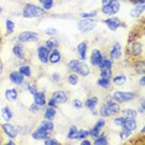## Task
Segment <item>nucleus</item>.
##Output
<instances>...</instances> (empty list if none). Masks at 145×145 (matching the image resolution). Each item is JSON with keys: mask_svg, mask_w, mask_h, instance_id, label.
<instances>
[{"mask_svg": "<svg viewBox=\"0 0 145 145\" xmlns=\"http://www.w3.org/2000/svg\"><path fill=\"white\" fill-rule=\"evenodd\" d=\"M143 36L144 34L138 36V31L135 36L130 35L129 40H128V45H127V55L130 61L135 60V58H143V56H144Z\"/></svg>", "mask_w": 145, "mask_h": 145, "instance_id": "1", "label": "nucleus"}, {"mask_svg": "<svg viewBox=\"0 0 145 145\" xmlns=\"http://www.w3.org/2000/svg\"><path fill=\"white\" fill-rule=\"evenodd\" d=\"M46 11L40 5H36L34 3H26L21 9V16L24 19H36V18H44Z\"/></svg>", "mask_w": 145, "mask_h": 145, "instance_id": "2", "label": "nucleus"}, {"mask_svg": "<svg viewBox=\"0 0 145 145\" xmlns=\"http://www.w3.org/2000/svg\"><path fill=\"white\" fill-rule=\"evenodd\" d=\"M109 98L112 101L117 102L118 104H125V103H130V102L137 99L138 93L133 91H117L115 89L112 92Z\"/></svg>", "mask_w": 145, "mask_h": 145, "instance_id": "3", "label": "nucleus"}, {"mask_svg": "<svg viewBox=\"0 0 145 145\" xmlns=\"http://www.w3.org/2000/svg\"><path fill=\"white\" fill-rule=\"evenodd\" d=\"M15 41L20 42V44H36V42L40 41V34L36 31H31V30H25L19 32L16 36Z\"/></svg>", "mask_w": 145, "mask_h": 145, "instance_id": "4", "label": "nucleus"}, {"mask_svg": "<svg viewBox=\"0 0 145 145\" xmlns=\"http://www.w3.org/2000/svg\"><path fill=\"white\" fill-rule=\"evenodd\" d=\"M98 20L95 19H80V21L77 22V30L81 34H89L97 27Z\"/></svg>", "mask_w": 145, "mask_h": 145, "instance_id": "5", "label": "nucleus"}, {"mask_svg": "<svg viewBox=\"0 0 145 145\" xmlns=\"http://www.w3.org/2000/svg\"><path fill=\"white\" fill-rule=\"evenodd\" d=\"M121 10V3L119 0H112L108 4H103L101 8V12L104 16H112L117 15Z\"/></svg>", "mask_w": 145, "mask_h": 145, "instance_id": "6", "label": "nucleus"}, {"mask_svg": "<svg viewBox=\"0 0 145 145\" xmlns=\"http://www.w3.org/2000/svg\"><path fill=\"white\" fill-rule=\"evenodd\" d=\"M103 24L107 26V29H108L109 31H117L118 29L125 27V26H127L123 21L120 20V18H117L115 15H112V16H109V18L104 19V20H103Z\"/></svg>", "mask_w": 145, "mask_h": 145, "instance_id": "7", "label": "nucleus"}, {"mask_svg": "<svg viewBox=\"0 0 145 145\" xmlns=\"http://www.w3.org/2000/svg\"><path fill=\"white\" fill-rule=\"evenodd\" d=\"M108 57H109L112 61L121 60V57H123V46H121L120 42H118V41L113 42V45H112L110 48H109Z\"/></svg>", "mask_w": 145, "mask_h": 145, "instance_id": "8", "label": "nucleus"}, {"mask_svg": "<svg viewBox=\"0 0 145 145\" xmlns=\"http://www.w3.org/2000/svg\"><path fill=\"white\" fill-rule=\"evenodd\" d=\"M104 57H105V56H104L103 51H102L101 48H93V50L91 51L89 57H88V58H89V65L92 66V67L98 68Z\"/></svg>", "mask_w": 145, "mask_h": 145, "instance_id": "9", "label": "nucleus"}, {"mask_svg": "<svg viewBox=\"0 0 145 145\" xmlns=\"http://www.w3.org/2000/svg\"><path fill=\"white\" fill-rule=\"evenodd\" d=\"M1 130L8 138L10 139H16L19 137V130H18V127L15 124H12L11 121H4L1 124Z\"/></svg>", "mask_w": 145, "mask_h": 145, "instance_id": "10", "label": "nucleus"}, {"mask_svg": "<svg viewBox=\"0 0 145 145\" xmlns=\"http://www.w3.org/2000/svg\"><path fill=\"white\" fill-rule=\"evenodd\" d=\"M98 104H99V98L97 97V95H89V97H87L83 102V107H86L88 110L91 112L92 115H97L98 114Z\"/></svg>", "mask_w": 145, "mask_h": 145, "instance_id": "11", "label": "nucleus"}, {"mask_svg": "<svg viewBox=\"0 0 145 145\" xmlns=\"http://www.w3.org/2000/svg\"><path fill=\"white\" fill-rule=\"evenodd\" d=\"M48 54H50V50H48L44 44L39 45L37 47H36V57H37V61L40 62L42 66L48 65Z\"/></svg>", "mask_w": 145, "mask_h": 145, "instance_id": "12", "label": "nucleus"}, {"mask_svg": "<svg viewBox=\"0 0 145 145\" xmlns=\"http://www.w3.org/2000/svg\"><path fill=\"white\" fill-rule=\"evenodd\" d=\"M11 54L16 60H19V61L26 60V48H25L24 44H20V42L16 41L15 44L11 46Z\"/></svg>", "mask_w": 145, "mask_h": 145, "instance_id": "13", "label": "nucleus"}, {"mask_svg": "<svg viewBox=\"0 0 145 145\" xmlns=\"http://www.w3.org/2000/svg\"><path fill=\"white\" fill-rule=\"evenodd\" d=\"M51 97L54 98V99L57 102V104H66L68 102V99H70V94L67 93L65 89H56L52 92Z\"/></svg>", "mask_w": 145, "mask_h": 145, "instance_id": "14", "label": "nucleus"}, {"mask_svg": "<svg viewBox=\"0 0 145 145\" xmlns=\"http://www.w3.org/2000/svg\"><path fill=\"white\" fill-rule=\"evenodd\" d=\"M25 80L26 78L19 72V70H12L10 73H9V81H10L11 84L16 86V87H20V86L24 83Z\"/></svg>", "mask_w": 145, "mask_h": 145, "instance_id": "15", "label": "nucleus"}, {"mask_svg": "<svg viewBox=\"0 0 145 145\" xmlns=\"http://www.w3.org/2000/svg\"><path fill=\"white\" fill-rule=\"evenodd\" d=\"M19 95H20V92L16 87H11V88H6L4 91V97L5 99L10 103H16L19 101Z\"/></svg>", "mask_w": 145, "mask_h": 145, "instance_id": "16", "label": "nucleus"}, {"mask_svg": "<svg viewBox=\"0 0 145 145\" xmlns=\"http://www.w3.org/2000/svg\"><path fill=\"white\" fill-rule=\"evenodd\" d=\"M76 52H77L78 60L86 61L87 60V52H88V42L87 41H81L76 46Z\"/></svg>", "mask_w": 145, "mask_h": 145, "instance_id": "17", "label": "nucleus"}, {"mask_svg": "<svg viewBox=\"0 0 145 145\" xmlns=\"http://www.w3.org/2000/svg\"><path fill=\"white\" fill-rule=\"evenodd\" d=\"M138 127H139V123H138V118H124V123L121 129H125L128 131H134L138 130Z\"/></svg>", "mask_w": 145, "mask_h": 145, "instance_id": "18", "label": "nucleus"}, {"mask_svg": "<svg viewBox=\"0 0 145 145\" xmlns=\"http://www.w3.org/2000/svg\"><path fill=\"white\" fill-rule=\"evenodd\" d=\"M62 62V54L58 48H55V50H51L50 54H48V65H60Z\"/></svg>", "mask_w": 145, "mask_h": 145, "instance_id": "19", "label": "nucleus"}, {"mask_svg": "<svg viewBox=\"0 0 145 145\" xmlns=\"http://www.w3.org/2000/svg\"><path fill=\"white\" fill-rule=\"evenodd\" d=\"M32 102L36 103L39 107H41V108L45 107L46 102H47V98H46V92L39 89L35 94H32Z\"/></svg>", "mask_w": 145, "mask_h": 145, "instance_id": "20", "label": "nucleus"}, {"mask_svg": "<svg viewBox=\"0 0 145 145\" xmlns=\"http://www.w3.org/2000/svg\"><path fill=\"white\" fill-rule=\"evenodd\" d=\"M130 62H131V67H133V70L137 74L141 76L145 73V63H144L143 58H135V60Z\"/></svg>", "mask_w": 145, "mask_h": 145, "instance_id": "21", "label": "nucleus"}, {"mask_svg": "<svg viewBox=\"0 0 145 145\" xmlns=\"http://www.w3.org/2000/svg\"><path fill=\"white\" fill-rule=\"evenodd\" d=\"M42 117H44V119H46V120H52L54 121L56 119V117H57V108L50 107V105H45Z\"/></svg>", "mask_w": 145, "mask_h": 145, "instance_id": "22", "label": "nucleus"}, {"mask_svg": "<svg viewBox=\"0 0 145 145\" xmlns=\"http://www.w3.org/2000/svg\"><path fill=\"white\" fill-rule=\"evenodd\" d=\"M50 133L48 131H46V130H44V129H41L40 127L37 128V129H35V130H32L31 131V138L34 140H45L46 138H48L50 137Z\"/></svg>", "mask_w": 145, "mask_h": 145, "instance_id": "23", "label": "nucleus"}, {"mask_svg": "<svg viewBox=\"0 0 145 145\" xmlns=\"http://www.w3.org/2000/svg\"><path fill=\"white\" fill-rule=\"evenodd\" d=\"M92 73V67L91 65H88L86 61H82L81 62V66H80V70H78L77 74L80 76V77H83V78H87L89 77Z\"/></svg>", "mask_w": 145, "mask_h": 145, "instance_id": "24", "label": "nucleus"}, {"mask_svg": "<svg viewBox=\"0 0 145 145\" xmlns=\"http://www.w3.org/2000/svg\"><path fill=\"white\" fill-rule=\"evenodd\" d=\"M0 117L4 121H11L14 119V112L9 105H5L0 109Z\"/></svg>", "mask_w": 145, "mask_h": 145, "instance_id": "25", "label": "nucleus"}, {"mask_svg": "<svg viewBox=\"0 0 145 145\" xmlns=\"http://www.w3.org/2000/svg\"><path fill=\"white\" fill-rule=\"evenodd\" d=\"M110 81H112V84H113V86L121 87V86H124L125 83H127L128 77H127V74H124V73H118V74H113V76H112Z\"/></svg>", "mask_w": 145, "mask_h": 145, "instance_id": "26", "label": "nucleus"}, {"mask_svg": "<svg viewBox=\"0 0 145 145\" xmlns=\"http://www.w3.org/2000/svg\"><path fill=\"white\" fill-rule=\"evenodd\" d=\"M144 12H145V4L144 5H133L129 15H130V18H133V19H140L141 16L144 15Z\"/></svg>", "mask_w": 145, "mask_h": 145, "instance_id": "27", "label": "nucleus"}, {"mask_svg": "<svg viewBox=\"0 0 145 145\" xmlns=\"http://www.w3.org/2000/svg\"><path fill=\"white\" fill-rule=\"evenodd\" d=\"M104 103L107 104V107H108V109H109V112H110L112 117H114V115H117V114H119V113H120L121 107H120V104H118V103H117V102L112 101L110 98H109V99L105 101Z\"/></svg>", "mask_w": 145, "mask_h": 145, "instance_id": "28", "label": "nucleus"}, {"mask_svg": "<svg viewBox=\"0 0 145 145\" xmlns=\"http://www.w3.org/2000/svg\"><path fill=\"white\" fill-rule=\"evenodd\" d=\"M19 72L24 76L26 80L32 77V67L29 63H26V62H24V63H21L19 66Z\"/></svg>", "mask_w": 145, "mask_h": 145, "instance_id": "29", "label": "nucleus"}, {"mask_svg": "<svg viewBox=\"0 0 145 145\" xmlns=\"http://www.w3.org/2000/svg\"><path fill=\"white\" fill-rule=\"evenodd\" d=\"M81 60H78V58H72L66 63V68H67L70 72H74V73H77L78 70H80V66H81Z\"/></svg>", "mask_w": 145, "mask_h": 145, "instance_id": "30", "label": "nucleus"}, {"mask_svg": "<svg viewBox=\"0 0 145 145\" xmlns=\"http://www.w3.org/2000/svg\"><path fill=\"white\" fill-rule=\"evenodd\" d=\"M80 78L81 77L77 73L70 72V73L66 76V82H67L70 86H72V87H74V86H78V83H80Z\"/></svg>", "mask_w": 145, "mask_h": 145, "instance_id": "31", "label": "nucleus"}, {"mask_svg": "<svg viewBox=\"0 0 145 145\" xmlns=\"http://www.w3.org/2000/svg\"><path fill=\"white\" fill-rule=\"evenodd\" d=\"M44 45L51 51V50H55V48H58V46H60V41H58L55 36H51V37H48L47 40L44 42Z\"/></svg>", "mask_w": 145, "mask_h": 145, "instance_id": "32", "label": "nucleus"}, {"mask_svg": "<svg viewBox=\"0 0 145 145\" xmlns=\"http://www.w3.org/2000/svg\"><path fill=\"white\" fill-rule=\"evenodd\" d=\"M97 86L99 88H102V89H109V88L112 87V81L110 78H104V77H99L97 80Z\"/></svg>", "mask_w": 145, "mask_h": 145, "instance_id": "33", "label": "nucleus"}, {"mask_svg": "<svg viewBox=\"0 0 145 145\" xmlns=\"http://www.w3.org/2000/svg\"><path fill=\"white\" fill-rule=\"evenodd\" d=\"M120 115H123L124 118H138V110L133 109V108H124V109H120Z\"/></svg>", "mask_w": 145, "mask_h": 145, "instance_id": "34", "label": "nucleus"}, {"mask_svg": "<svg viewBox=\"0 0 145 145\" xmlns=\"http://www.w3.org/2000/svg\"><path fill=\"white\" fill-rule=\"evenodd\" d=\"M39 127L41 128V129H44V130H46V131H48V133H52V131L55 130V128H56V125L54 124V121L52 120H46V119H44L40 123V125Z\"/></svg>", "mask_w": 145, "mask_h": 145, "instance_id": "35", "label": "nucleus"}, {"mask_svg": "<svg viewBox=\"0 0 145 145\" xmlns=\"http://www.w3.org/2000/svg\"><path fill=\"white\" fill-rule=\"evenodd\" d=\"M92 144L93 145H107V144H109V139H108L107 134L101 133L97 138H95V139H93Z\"/></svg>", "mask_w": 145, "mask_h": 145, "instance_id": "36", "label": "nucleus"}, {"mask_svg": "<svg viewBox=\"0 0 145 145\" xmlns=\"http://www.w3.org/2000/svg\"><path fill=\"white\" fill-rule=\"evenodd\" d=\"M16 29V24L11 19H6L5 20V32L6 35H12Z\"/></svg>", "mask_w": 145, "mask_h": 145, "instance_id": "37", "label": "nucleus"}, {"mask_svg": "<svg viewBox=\"0 0 145 145\" xmlns=\"http://www.w3.org/2000/svg\"><path fill=\"white\" fill-rule=\"evenodd\" d=\"M77 133H78V128L77 125L72 124L68 127V130H67V139L68 140H76L77 138Z\"/></svg>", "mask_w": 145, "mask_h": 145, "instance_id": "38", "label": "nucleus"}, {"mask_svg": "<svg viewBox=\"0 0 145 145\" xmlns=\"http://www.w3.org/2000/svg\"><path fill=\"white\" fill-rule=\"evenodd\" d=\"M62 80H63V76H62V73L60 71H54L50 74V81L52 82V83H55V84L61 83Z\"/></svg>", "mask_w": 145, "mask_h": 145, "instance_id": "39", "label": "nucleus"}, {"mask_svg": "<svg viewBox=\"0 0 145 145\" xmlns=\"http://www.w3.org/2000/svg\"><path fill=\"white\" fill-rule=\"evenodd\" d=\"M98 16V10L94 9V10L91 11H83L80 14V19H95Z\"/></svg>", "mask_w": 145, "mask_h": 145, "instance_id": "40", "label": "nucleus"}, {"mask_svg": "<svg viewBox=\"0 0 145 145\" xmlns=\"http://www.w3.org/2000/svg\"><path fill=\"white\" fill-rule=\"evenodd\" d=\"M112 123H113V125H114L115 128H119V129H121V127H123V123H124V117H123V115H119V114L114 115Z\"/></svg>", "mask_w": 145, "mask_h": 145, "instance_id": "41", "label": "nucleus"}, {"mask_svg": "<svg viewBox=\"0 0 145 145\" xmlns=\"http://www.w3.org/2000/svg\"><path fill=\"white\" fill-rule=\"evenodd\" d=\"M131 135H133L131 131H128V130H125V129H121L119 133H118V138L120 139V141H128L131 138Z\"/></svg>", "mask_w": 145, "mask_h": 145, "instance_id": "42", "label": "nucleus"}, {"mask_svg": "<svg viewBox=\"0 0 145 145\" xmlns=\"http://www.w3.org/2000/svg\"><path fill=\"white\" fill-rule=\"evenodd\" d=\"M113 62L109 57H104L103 61H102V63L99 65V67L98 68H107V70H113Z\"/></svg>", "mask_w": 145, "mask_h": 145, "instance_id": "43", "label": "nucleus"}, {"mask_svg": "<svg viewBox=\"0 0 145 145\" xmlns=\"http://www.w3.org/2000/svg\"><path fill=\"white\" fill-rule=\"evenodd\" d=\"M44 10L47 12V11H51L52 9L55 8V0H46L45 3H42V4L40 5Z\"/></svg>", "mask_w": 145, "mask_h": 145, "instance_id": "44", "label": "nucleus"}, {"mask_svg": "<svg viewBox=\"0 0 145 145\" xmlns=\"http://www.w3.org/2000/svg\"><path fill=\"white\" fill-rule=\"evenodd\" d=\"M101 133H102L101 129H98L97 127H93V128H91V129H88V138L95 139V138H97Z\"/></svg>", "mask_w": 145, "mask_h": 145, "instance_id": "45", "label": "nucleus"}, {"mask_svg": "<svg viewBox=\"0 0 145 145\" xmlns=\"http://www.w3.org/2000/svg\"><path fill=\"white\" fill-rule=\"evenodd\" d=\"M98 70H99V77L112 78L113 76V70H107V68H98Z\"/></svg>", "mask_w": 145, "mask_h": 145, "instance_id": "46", "label": "nucleus"}, {"mask_svg": "<svg viewBox=\"0 0 145 145\" xmlns=\"http://www.w3.org/2000/svg\"><path fill=\"white\" fill-rule=\"evenodd\" d=\"M71 105H72V108H73V109L80 110V109L83 108V102H82L81 99H78V98H74V99H72Z\"/></svg>", "mask_w": 145, "mask_h": 145, "instance_id": "47", "label": "nucleus"}, {"mask_svg": "<svg viewBox=\"0 0 145 145\" xmlns=\"http://www.w3.org/2000/svg\"><path fill=\"white\" fill-rule=\"evenodd\" d=\"M42 141H44L45 145H57V144H60V140L55 137H51V135L48 138H46L45 140H42Z\"/></svg>", "mask_w": 145, "mask_h": 145, "instance_id": "48", "label": "nucleus"}, {"mask_svg": "<svg viewBox=\"0 0 145 145\" xmlns=\"http://www.w3.org/2000/svg\"><path fill=\"white\" fill-rule=\"evenodd\" d=\"M29 92V93H30L31 95L32 94H35L36 92L39 91V84L36 83V82H30V83H29V87H27V89H26Z\"/></svg>", "mask_w": 145, "mask_h": 145, "instance_id": "49", "label": "nucleus"}, {"mask_svg": "<svg viewBox=\"0 0 145 145\" xmlns=\"http://www.w3.org/2000/svg\"><path fill=\"white\" fill-rule=\"evenodd\" d=\"M57 29L56 27H52V26H50V27H46L44 30V34L46 36H48V37H51V36H56L57 35Z\"/></svg>", "mask_w": 145, "mask_h": 145, "instance_id": "50", "label": "nucleus"}, {"mask_svg": "<svg viewBox=\"0 0 145 145\" xmlns=\"http://www.w3.org/2000/svg\"><path fill=\"white\" fill-rule=\"evenodd\" d=\"M29 112H30V113H32V114H39V113L41 112V107H39L37 104L32 102V103L29 105Z\"/></svg>", "mask_w": 145, "mask_h": 145, "instance_id": "51", "label": "nucleus"}, {"mask_svg": "<svg viewBox=\"0 0 145 145\" xmlns=\"http://www.w3.org/2000/svg\"><path fill=\"white\" fill-rule=\"evenodd\" d=\"M84 138H88V129H78L76 140H82V139H84Z\"/></svg>", "mask_w": 145, "mask_h": 145, "instance_id": "52", "label": "nucleus"}, {"mask_svg": "<svg viewBox=\"0 0 145 145\" xmlns=\"http://www.w3.org/2000/svg\"><path fill=\"white\" fill-rule=\"evenodd\" d=\"M105 125H107V123H105V119L104 118H99V119H97V121H95V124H94V127H97L98 129H101V130H103L104 128H105Z\"/></svg>", "mask_w": 145, "mask_h": 145, "instance_id": "53", "label": "nucleus"}, {"mask_svg": "<svg viewBox=\"0 0 145 145\" xmlns=\"http://www.w3.org/2000/svg\"><path fill=\"white\" fill-rule=\"evenodd\" d=\"M138 113L139 114H141V115H144V113H145V104H144V98L141 97L140 98V104H139V108H138Z\"/></svg>", "mask_w": 145, "mask_h": 145, "instance_id": "54", "label": "nucleus"}, {"mask_svg": "<svg viewBox=\"0 0 145 145\" xmlns=\"http://www.w3.org/2000/svg\"><path fill=\"white\" fill-rule=\"evenodd\" d=\"M46 105H50V107H54V108H57V107H58L57 102H56L52 97H50V98L47 99V102H46Z\"/></svg>", "mask_w": 145, "mask_h": 145, "instance_id": "55", "label": "nucleus"}, {"mask_svg": "<svg viewBox=\"0 0 145 145\" xmlns=\"http://www.w3.org/2000/svg\"><path fill=\"white\" fill-rule=\"evenodd\" d=\"M80 144L81 145H92V140H89L88 138H84V139L80 140Z\"/></svg>", "mask_w": 145, "mask_h": 145, "instance_id": "56", "label": "nucleus"}, {"mask_svg": "<svg viewBox=\"0 0 145 145\" xmlns=\"http://www.w3.org/2000/svg\"><path fill=\"white\" fill-rule=\"evenodd\" d=\"M144 81H145V77H144V74H141V76H140V78H139L140 88H144Z\"/></svg>", "mask_w": 145, "mask_h": 145, "instance_id": "57", "label": "nucleus"}, {"mask_svg": "<svg viewBox=\"0 0 145 145\" xmlns=\"http://www.w3.org/2000/svg\"><path fill=\"white\" fill-rule=\"evenodd\" d=\"M6 144H8V145H14V144H16V141L14 139H10V138H8V140H6Z\"/></svg>", "mask_w": 145, "mask_h": 145, "instance_id": "58", "label": "nucleus"}, {"mask_svg": "<svg viewBox=\"0 0 145 145\" xmlns=\"http://www.w3.org/2000/svg\"><path fill=\"white\" fill-rule=\"evenodd\" d=\"M3 72H4V63H3V61L0 60V76L3 74Z\"/></svg>", "mask_w": 145, "mask_h": 145, "instance_id": "59", "label": "nucleus"}, {"mask_svg": "<svg viewBox=\"0 0 145 145\" xmlns=\"http://www.w3.org/2000/svg\"><path fill=\"white\" fill-rule=\"evenodd\" d=\"M101 1H102V5H103V4H108V3H110L112 0H101Z\"/></svg>", "mask_w": 145, "mask_h": 145, "instance_id": "60", "label": "nucleus"}, {"mask_svg": "<svg viewBox=\"0 0 145 145\" xmlns=\"http://www.w3.org/2000/svg\"><path fill=\"white\" fill-rule=\"evenodd\" d=\"M37 1H39V4H40V5H41V4H42V3H45V1H46V0H37Z\"/></svg>", "mask_w": 145, "mask_h": 145, "instance_id": "61", "label": "nucleus"}, {"mask_svg": "<svg viewBox=\"0 0 145 145\" xmlns=\"http://www.w3.org/2000/svg\"><path fill=\"white\" fill-rule=\"evenodd\" d=\"M1 14H3V6L0 5V15H1Z\"/></svg>", "mask_w": 145, "mask_h": 145, "instance_id": "62", "label": "nucleus"}, {"mask_svg": "<svg viewBox=\"0 0 145 145\" xmlns=\"http://www.w3.org/2000/svg\"><path fill=\"white\" fill-rule=\"evenodd\" d=\"M3 143V140H1V137H0V144H1Z\"/></svg>", "mask_w": 145, "mask_h": 145, "instance_id": "63", "label": "nucleus"}]
</instances>
